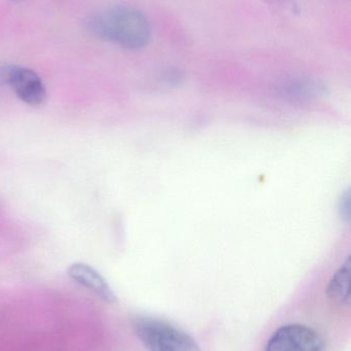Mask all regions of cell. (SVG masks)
<instances>
[{
  "label": "cell",
  "instance_id": "6da1fadb",
  "mask_svg": "<svg viewBox=\"0 0 351 351\" xmlns=\"http://www.w3.org/2000/svg\"><path fill=\"white\" fill-rule=\"evenodd\" d=\"M87 29L96 38L131 51L144 49L152 38V26L146 14L130 6L98 10L87 21Z\"/></svg>",
  "mask_w": 351,
  "mask_h": 351
},
{
  "label": "cell",
  "instance_id": "7a4b0ae2",
  "mask_svg": "<svg viewBox=\"0 0 351 351\" xmlns=\"http://www.w3.org/2000/svg\"><path fill=\"white\" fill-rule=\"evenodd\" d=\"M132 329L148 351H201L189 334L163 319L137 315Z\"/></svg>",
  "mask_w": 351,
  "mask_h": 351
},
{
  "label": "cell",
  "instance_id": "3957f363",
  "mask_svg": "<svg viewBox=\"0 0 351 351\" xmlns=\"http://www.w3.org/2000/svg\"><path fill=\"white\" fill-rule=\"evenodd\" d=\"M0 82L8 84L22 102L38 108L47 100V90L38 74L29 68L8 65L0 67Z\"/></svg>",
  "mask_w": 351,
  "mask_h": 351
},
{
  "label": "cell",
  "instance_id": "277c9868",
  "mask_svg": "<svg viewBox=\"0 0 351 351\" xmlns=\"http://www.w3.org/2000/svg\"><path fill=\"white\" fill-rule=\"evenodd\" d=\"M325 340L319 332L301 324L282 326L272 334L265 351H324Z\"/></svg>",
  "mask_w": 351,
  "mask_h": 351
},
{
  "label": "cell",
  "instance_id": "5b68a950",
  "mask_svg": "<svg viewBox=\"0 0 351 351\" xmlns=\"http://www.w3.org/2000/svg\"><path fill=\"white\" fill-rule=\"evenodd\" d=\"M275 92L282 100L301 103L325 96L328 88L319 78L309 75H296L284 78L278 82Z\"/></svg>",
  "mask_w": 351,
  "mask_h": 351
},
{
  "label": "cell",
  "instance_id": "8992f818",
  "mask_svg": "<svg viewBox=\"0 0 351 351\" xmlns=\"http://www.w3.org/2000/svg\"><path fill=\"white\" fill-rule=\"evenodd\" d=\"M68 276L80 286L89 289L107 303L117 302V297L106 280L88 264L74 263L68 269Z\"/></svg>",
  "mask_w": 351,
  "mask_h": 351
},
{
  "label": "cell",
  "instance_id": "52a82bcc",
  "mask_svg": "<svg viewBox=\"0 0 351 351\" xmlns=\"http://www.w3.org/2000/svg\"><path fill=\"white\" fill-rule=\"evenodd\" d=\"M350 257L332 276L328 285L326 294L328 298L339 306H348L350 303Z\"/></svg>",
  "mask_w": 351,
  "mask_h": 351
},
{
  "label": "cell",
  "instance_id": "ba28073f",
  "mask_svg": "<svg viewBox=\"0 0 351 351\" xmlns=\"http://www.w3.org/2000/svg\"><path fill=\"white\" fill-rule=\"evenodd\" d=\"M160 80L167 86H177L183 84L185 74L177 67H166L161 71Z\"/></svg>",
  "mask_w": 351,
  "mask_h": 351
},
{
  "label": "cell",
  "instance_id": "9c48e42d",
  "mask_svg": "<svg viewBox=\"0 0 351 351\" xmlns=\"http://www.w3.org/2000/svg\"><path fill=\"white\" fill-rule=\"evenodd\" d=\"M350 189H348L342 194L339 202L340 217L346 223H350Z\"/></svg>",
  "mask_w": 351,
  "mask_h": 351
},
{
  "label": "cell",
  "instance_id": "30bf717a",
  "mask_svg": "<svg viewBox=\"0 0 351 351\" xmlns=\"http://www.w3.org/2000/svg\"><path fill=\"white\" fill-rule=\"evenodd\" d=\"M12 1L21 2V1H25V0H12Z\"/></svg>",
  "mask_w": 351,
  "mask_h": 351
}]
</instances>
